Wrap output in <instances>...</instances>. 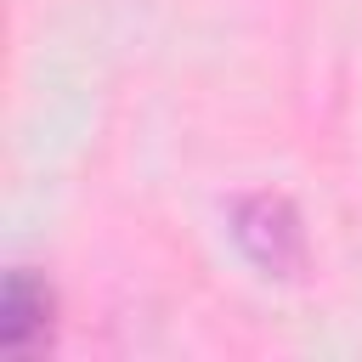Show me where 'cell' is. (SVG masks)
I'll list each match as a JSON object with an SVG mask.
<instances>
[{"mask_svg": "<svg viewBox=\"0 0 362 362\" xmlns=\"http://www.w3.org/2000/svg\"><path fill=\"white\" fill-rule=\"evenodd\" d=\"M232 238H238V249H243L260 272H272V277H288V272L305 260L300 215H294L288 198H277V192L243 198V204L232 209Z\"/></svg>", "mask_w": 362, "mask_h": 362, "instance_id": "6da1fadb", "label": "cell"}, {"mask_svg": "<svg viewBox=\"0 0 362 362\" xmlns=\"http://www.w3.org/2000/svg\"><path fill=\"white\" fill-rule=\"evenodd\" d=\"M0 311H6V317H0V334H6L11 351H34V345L51 334V294H45V283H34L28 272H11Z\"/></svg>", "mask_w": 362, "mask_h": 362, "instance_id": "7a4b0ae2", "label": "cell"}]
</instances>
